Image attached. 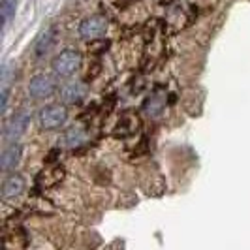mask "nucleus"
I'll list each match as a JSON object with an SVG mask.
<instances>
[{
	"instance_id": "9d476101",
	"label": "nucleus",
	"mask_w": 250,
	"mask_h": 250,
	"mask_svg": "<svg viewBox=\"0 0 250 250\" xmlns=\"http://www.w3.org/2000/svg\"><path fill=\"white\" fill-rule=\"evenodd\" d=\"M55 43V28L51 26L47 30H43L36 42V57H43L47 51L51 49V45Z\"/></svg>"
},
{
	"instance_id": "39448f33",
	"label": "nucleus",
	"mask_w": 250,
	"mask_h": 250,
	"mask_svg": "<svg viewBox=\"0 0 250 250\" xmlns=\"http://www.w3.org/2000/svg\"><path fill=\"white\" fill-rule=\"evenodd\" d=\"M23 192H25V181L21 175H10L2 183V200H15Z\"/></svg>"
},
{
	"instance_id": "9b49d317",
	"label": "nucleus",
	"mask_w": 250,
	"mask_h": 250,
	"mask_svg": "<svg viewBox=\"0 0 250 250\" xmlns=\"http://www.w3.org/2000/svg\"><path fill=\"white\" fill-rule=\"evenodd\" d=\"M17 6H19V0H0V15H2L4 25H8L15 17Z\"/></svg>"
},
{
	"instance_id": "423d86ee",
	"label": "nucleus",
	"mask_w": 250,
	"mask_h": 250,
	"mask_svg": "<svg viewBox=\"0 0 250 250\" xmlns=\"http://www.w3.org/2000/svg\"><path fill=\"white\" fill-rule=\"evenodd\" d=\"M28 123H30V115L28 113H17L10 121V125L6 128V136L8 139H17L25 134V130L28 128Z\"/></svg>"
},
{
	"instance_id": "1a4fd4ad",
	"label": "nucleus",
	"mask_w": 250,
	"mask_h": 250,
	"mask_svg": "<svg viewBox=\"0 0 250 250\" xmlns=\"http://www.w3.org/2000/svg\"><path fill=\"white\" fill-rule=\"evenodd\" d=\"M83 141H85V132L81 128H77V126H72V128H68L64 132L59 143H62V147H70L72 149V147H79Z\"/></svg>"
},
{
	"instance_id": "6e6552de",
	"label": "nucleus",
	"mask_w": 250,
	"mask_h": 250,
	"mask_svg": "<svg viewBox=\"0 0 250 250\" xmlns=\"http://www.w3.org/2000/svg\"><path fill=\"white\" fill-rule=\"evenodd\" d=\"M61 94H62V100L66 104H77V102H81L85 98L87 88H85L83 83H68V85L62 87Z\"/></svg>"
},
{
	"instance_id": "f8f14e48",
	"label": "nucleus",
	"mask_w": 250,
	"mask_h": 250,
	"mask_svg": "<svg viewBox=\"0 0 250 250\" xmlns=\"http://www.w3.org/2000/svg\"><path fill=\"white\" fill-rule=\"evenodd\" d=\"M164 104H166V102L162 100V96H152V98L145 104V109H147L152 117H156V115H160V111H162Z\"/></svg>"
},
{
	"instance_id": "0eeeda50",
	"label": "nucleus",
	"mask_w": 250,
	"mask_h": 250,
	"mask_svg": "<svg viewBox=\"0 0 250 250\" xmlns=\"http://www.w3.org/2000/svg\"><path fill=\"white\" fill-rule=\"evenodd\" d=\"M21 160V145L13 143L8 149H4L2 156H0V169L2 171H12L17 167V164Z\"/></svg>"
},
{
	"instance_id": "f257e3e1",
	"label": "nucleus",
	"mask_w": 250,
	"mask_h": 250,
	"mask_svg": "<svg viewBox=\"0 0 250 250\" xmlns=\"http://www.w3.org/2000/svg\"><path fill=\"white\" fill-rule=\"evenodd\" d=\"M81 53L75 49H64L61 51L55 61H53V70L55 74L61 77H72V75L81 68Z\"/></svg>"
},
{
	"instance_id": "f03ea898",
	"label": "nucleus",
	"mask_w": 250,
	"mask_h": 250,
	"mask_svg": "<svg viewBox=\"0 0 250 250\" xmlns=\"http://www.w3.org/2000/svg\"><path fill=\"white\" fill-rule=\"evenodd\" d=\"M66 119H68V113L61 104H49L38 113V123L43 130H57L66 123Z\"/></svg>"
},
{
	"instance_id": "20e7f679",
	"label": "nucleus",
	"mask_w": 250,
	"mask_h": 250,
	"mask_svg": "<svg viewBox=\"0 0 250 250\" xmlns=\"http://www.w3.org/2000/svg\"><path fill=\"white\" fill-rule=\"evenodd\" d=\"M55 81H53V77L49 75H34L30 81H28V94L34 98V100H45V98H49L53 96V92H55Z\"/></svg>"
},
{
	"instance_id": "7ed1b4c3",
	"label": "nucleus",
	"mask_w": 250,
	"mask_h": 250,
	"mask_svg": "<svg viewBox=\"0 0 250 250\" xmlns=\"http://www.w3.org/2000/svg\"><path fill=\"white\" fill-rule=\"evenodd\" d=\"M105 32H107V19L104 15H100V13L83 19L81 25H79V36L83 38V40H87V42L98 40Z\"/></svg>"
}]
</instances>
